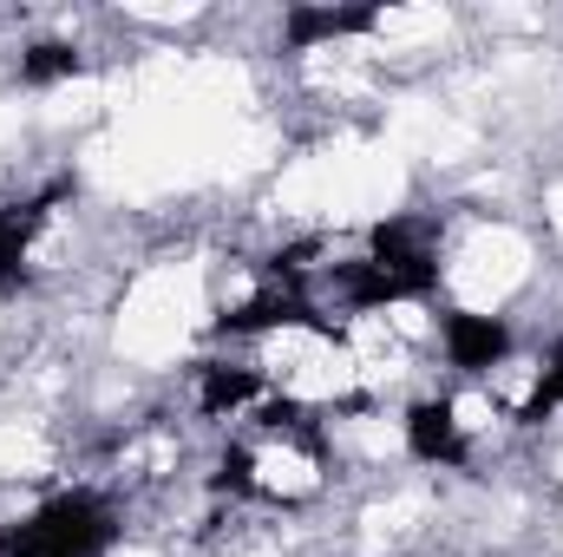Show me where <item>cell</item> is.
Here are the masks:
<instances>
[{"label": "cell", "mask_w": 563, "mask_h": 557, "mask_svg": "<svg viewBox=\"0 0 563 557\" xmlns=\"http://www.w3.org/2000/svg\"><path fill=\"white\" fill-rule=\"evenodd\" d=\"M7 532H13V557H112L125 538V512L106 485H66Z\"/></svg>", "instance_id": "cell-1"}, {"label": "cell", "mask_w": 563, "mask_h": 557, "mask_svg": "<svg viewBox=\"0 0 563 557\" xmlns=\"http://www.w3.org/2000/svg\"><path fill=\"white\" fill-rule=\"evenodd\" d=\"M432 341H439V361L459 381H492V374H505L518 361V328H511V315H492V308L432 315Z\"/></svg>", "instance_id": "cell-2"}, {"label": "cell", "mask_w": 563, "mask_h": 557, "mask_svg": "<svg viewBox=\"0 0 563 557\" xmlns=\"http://www.w3.org/2000/svg\"><path fill=\"white\" fill-rule=\"evenodd\" d=\"M400 452L432 472H459V466H472V419L459 414L452 394H420L400 414Z\"/></svg>", "instance_id": "cell-3"}, {"label": "cell", "mask_w": 563, "mask_h": 557, "mask_svg": "<svg viewBox=\"0 0 563 557\" xmlns=\"http://www.w3.org/2000/svg\"><path fill=\"white\" fill-rule=\"evenodd\" d=\"M387 13L380 7H288L282 13V46L288 53H328L341 40H367L380 33Z\"/></svg>", "instance_id": "cell-4"}, {"label": "cell", "mask_w": 563, "mask_h": 557, "mask_svg": "<svg viewBox=\"0 0 563 557\" xmlns=\"http://www.w3.org/2000/svg\"><path fill=\"white\" fill-rule=\"evenodd\" d=\"M13 73H20V86H66L86 73V46L79 40H33V46H20Z\"/></svg>", "instance_id": "cell-5"}, {"label": "cell", "mask_w": 563, "mask_h": 557, "mask_svg": "<svg viewBox=\"0 0 563 557\" xmlns=\"http://www.w3.org/2000/svg\"><path fill=\"white\" fill-rule=\"evenodd\" d=\"M558 414H563V335L531 368V394L518 401V426H544V419H558Z\"/></svg>", "instance_id": "cell-6"}]
</instances>
